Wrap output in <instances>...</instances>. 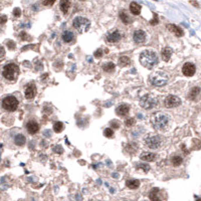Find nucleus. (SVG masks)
<instances>
[{
  "mask_svg": "<svg viewBox=\"0 0 201 201\" xmlns=\"http://www.w3.org/2000/svg\"><path fill=\"white\" fill-rule=\"evenodd\" d=\"M139 58L141 64L148 69H152L158 64V62H159L157 53L153 50H144L143 53H141Z\"/></svg>",
  "mask_w": 201,
  "mask_h": 201,
  "instance_id": "nucleus-2",
  "label": "nucleus"
},
{
  "mask_svg": "<svg viewBox=\"0 0 201 201\" xmlns=\"http://www.w3.org/2000/svg\"><path fill=\"white\" fill-rule=\"evenodd\" d=\"M169 81V76L163 71H155L149 76V82L155 87H163Z\"/></svg>",
  "mask_w": 201,
  "mask_h": 201,
  "instance_id": "nucleus-4",
  "label": "nucleus"
},
{
  "mask_svg": "<svg viewBox=\"0 0 201 201\" xmlns=\"http://www.w3.org/2000/svg\"><path fill=\"white\" fill-rule=\"evenodd\" d=\"M150 23L152 24V25H155V24L158 23V17H157V15H156V14L154 15V18L150 21Z\"/></svg>",
  "mask_w": 201,
  "mask_h": 201,
  "instance_id": "nucleus-37",
  "label": "nucleus"
},
{
  "mask_svg": "<svg viewBox=\"0 0 201 201\" xmlns=\"http://www.w3.org/2000/svg\"><path fill=\"white\" fill-rule=\"evenodd\" d=\"M149 198L151 201H162L164 199L163 192L159 188H153L149 193Z\"/></svg>",
  "mask_w": 201,
  "mask_h": 201,
  "instance_id": "nucleus-10",
  "label": "nucleus"
},
{
  "mask_svg": "<svg viewBox=\"0 0 201 201\" xmlns=\"http://www.w3.org/2000/svg\"><path fill=\"white\" fill-rule=\"evenodd\" d=\"M133 39L137 43H143L146 40V32L144 30H141V29L136 30L134 32V35H133Z\"/></svg>",
  "mask_w": 201,
  "mask_h": 201,
  "instance_id": "nucleus-12",
  "label": "nucleus"
},
{
  "mask_svg": "<svg viewBox=\"0 0 201 201\" xmlns=\"http://www.w3.org/2000/svg\"><path fill=\"white\" fill-rule=\"evenodd\" d=\"M158 102L155 97L151 96V95H146V96L142 97L140 100V106L145 110H151L157 106Z\"/></svg>",
  "mask_w": 201,
  "mask_h": 201,
  "instance_id": "nucleus-8",
  "label": "nucleus"
},
{
  "mask_svg": "<svg viewBox=\"0 0 201 201\" xmlns=\"http://www.w3.org/2000/svg\"><path fill=\"white\" fill-rule=\"evenodd\" d=\"M167 28H168L171 32H173L176 36H182V35L184 34L182 29L180 28L179 26L175 25V24H168V25H167Z\"/></svg>",
  "mask_w": 201,
  "mask_h": 201,
  "instance_id": "nucleus-17",
  "label": "nucleus"
},
{
  "mask_svg": "<svg viewBox=\"0 0 201 201\" xmlns=\"http://www.w3.org/2000/svg\"><path fill=\"white\" fill-rule=\"evenodd\" d=\"M195 71H196L195 65L191 64V62H186L182 67V73L186 76H192L195 74Z\"/></svg>",
  "mask_w": 201,
  "mask_h": 201,
  "instance_id": "nucleus-11",
  "label": "nucleus"
},
{
  "mask_svg": "<svg viewBox=\"0 0 201 201\" xmlns=\"http://www.w3.org/2000/svg\"><path fill=\"white\" fill-rule=\"evenodd\" d=\"M130 11L132 14L139 15L140 12H141V5H139L137 2H132L130 4Z\"/></svg>",
  "mask_w": 201,
  "mask_h": 201,
  "instance_id": "nucleus-21",
  "label": "nucleus"
},
{
  "mask_svg": "<svg viewBox=\"0 0 201 201\" xmlns=\"http://www.w3.org/2000/svg\"><path fill=\"white\" fill-rule=\"evenodd\" d=\"M94 55L96 56L97 58L102 57V56H103V50H102V49H98V50H97L96 53H94Z\"/></svg>",
  "mask_w": 201,
  "mask_h": 201,
  "instance_id": "nucleus-36",
  "label": "nucleus"
},
{
  "mask_svg": "<svg viewBox=\"0 0 201 201\" xmlns=\"http://www.w3.org/2000/svg\"><path fill=\"white\" fill-rule=\"evenodd\" d=\"M120 18H121L122 21L124 22V23H126V24H129L131 22V19H130V17L128 16V14L126 12H121L120 13Z\"/></svg>",
  "mask_w": 201,
  "mask_h": 201,
  "instance_id": "nucleus-28",
  "label": "nucleus"
},
{
  "mask_svg": "<svg viewBox=\"0 0 201 201\" xmlns=\"http://www.w3.org/2000/svg\"><path fill=\"white\" fill-rule=\"evenodd\" d=\"M20 37H21L23 40H25V39H27V34H26L25 32H21V34H20Z\"/></svg>",
  "mask_w": 201,
  "mask_h": 201,
  "instance_id": "nucleus-41",
  "label": "nucleus"
},
{
  "mask_svg": "<svg viewBox=\"0 0 201 201\" xmlns=\"http://www.w3.org/2000/svg\"><path fill=\"white\" fill-rule=\"evenodd\" d=\"M161 55L165 62H169V60L171 58V55H172V49L170 47H164L161 51Z\"/></svg>",
  "mask_w": 201,
  "mask_h": 201,
  "instance_id": "nucleus-19",
  "label": "nucleus"
},
{
  "mask_svg": "<svg viewBox=\"0 0 201 201\" xmlns=\"http://www.w3.org/2000/svg\"><path fill=\"white\" fill-rule=\"evenodd\" d=\"M73 26L80 33L87 32V31L90 29V27H91V21H90L88 18H85V17L78 16L74 19Z\"/></svg>",
  "mask_w": 201,
  "mask_h": 201,
  "instance_id": "nucleus-6",
  "label": "nucleus"
},
{
  "mask_svg": "<svg viewBox=\"0 0 201 201\" xmlns=\"http://www.w3.org/2000/svg\"><path fill=\"white\" fill-rule=\"evenodd\" d=\"M5 55V50H4L3 46H0V57H3Z\"/></svg>",
  "mask_w": 201,
  "mask_h": 201,
  "instance_id": "nucleus-40",
  "label": "nucleus"
},
{
  "mask_svg": "<svg viewBox=\"0 0 201 201\" xmlns=\"http://www.w3.org/2000/svg\"><path fill=\"white\" fill-rule=\"evenodd\" d=\"M115 67H116V65H115L114 62H107V64H105L103 65V69L106 71V73H113V71H115Z\"/></svg>",
  "mask_w": 201,
  "mask_h": 201,
  "instance_id": "nucleus-25",
  "label": "nucleus"
},
{
  "mask_svg": "<svg viewBox=\"0 0 201 201\" xmlns=\"http://www.w3.org/2000/svg\"><path fill=\"white\" fill-rule=\"evenodd\" d=\"M140 159L143 160L146 162H152L156 159V155L154 153H150V152H143L140 155Z\"/></svg>",
  "mask_w": 201,
  "mask_h": 201,
  "instance_id": "nucleus-18",
  "label": "nucleus"
},
{
  "mask_svg": "<svg viewBox=\"0 0 201 201\" xmlns=\"http://www.w3.org/2000/svg\"><path fill=\"white\" fill-rule=\"evenodd\" d=\"M196 201H201V199H200V198H197V200H196Z\"/></svg>",
  "mask_w": 201,
  "mask_h": 201,
  "instance_id": "nucleus-43",
  "label": "nucleus"
},
{
  "mask_svg": "<svg viewBox=\"0 0 201 201\" xmlns=\"http://www.w3.org/2000/svg\"><path fill=\"white\" fill-rule=\"evenodd\" d=\"M181 104V100L178 97L174 96V95H170L166 98L165 100V106L166 108H176L178 106H180Z\"/></svg>",
  "mask_w": 201,
  "mask_h": 201,
  "instance_id": "nucleus-9",
  "label": "nucleus"
},
{
  "mask_svg": "<svg viewBox=\"0 0 201 201\" xmlns=\"http://www.w3.org/2000/svg\"><path fill=\"white\" fill-rule=\"evenodd\" d=\"M74 35L71 31H64V32L62 33V40H64V42H67V43L71 42L74 40Z\"/></svg>",
  "mask_w": 201,
  "mask_h": 201,
  "instance_id": "nucleus-22",
  "label": "nucleus"
},
{
  "mask_svg": "<svg viewBox=\"0 0 201 201\" xmlns=\"http://www.w3.org/2000/svg\"><path fill=\"white\" fill-rule=\"evenodd\" d=\"M19 67L15 64H8L2 69V76L8 81H15L18 76Z\"/></svg>",
  "mask_w": 201,
  "mask_h": 201,
  "instance_id": "nucleus-5",
  "label": "nucleus"
},
{
  "mask_svg": "<svg viewBox=\"0 0 201 201\" xmlns=\"http://www.w3.org/2000/svg\"><path fill=\"white\" fill-rule=\"evenodd\" d=\"M125 124H126V126H127V127H132V126H134V124H135V120L133 118L128 119L127 121L125 122Z\"/></svg>",
  "mask_w": 201,
  "mask_h": 201,
  "instance_id": "nucleus-32",
  "label": "nucleus"
},
{
  "mask_svg": "<svg viewBox=\"0 0 201 201\" xmlns=\"http://www.w3.org/2000/svg\"><path fill=\"white\" fill-rule=\"evenodd\" d=\"M13 15L16 17H19L20 15H21V10H20L19 8H15V9L13 10Z\"/></svg>",
  "mask_w": 201,
  "mask_h": 201,
  "instance_id": "nucleus-35",
  "label": "nucleus"
},
{
  "mask_svg": "<svg viewBox=\"0 0 201 201\" xmlns=\"http://www.w3.org/2000/svg\"><path fill=\"white\" fill-rule=\"evenodd\" d=\"M144 144L151 150H159L163 145V138L158 134H148L144 138Z\"/></svg>",
  "mask_w": 201,
  "mask_h": 201,
  "instance_id": "nucleus-3",
  "label": "nucleus"
},
{
  "mask_svg": "<svg viewBox=\"0 0 201 201\" xmlns=\"http://www.w3.org/2000/svg\"><path fill=\"white\" fill-rule=\"evenodd\" d=\"M182 161L183 160L180 156H174V157L172 158V160H171L173 166H179V165L182 164Z\"/></svg>",
  "mask_w": 201,
  "mask_h": 201,
  "instance_id": "nucleus-30",
  "label": "nucleus"
},
{
  "mask_svg": "<svg viewBox=\"0 0 201 201\" xmlns=\"http://www.w3.org/2000/svg\"><path fill=\"white\" fill-rule=\"evenodd\" d=\"M126 186L130 189H137L140 186V181L137 179H131L126 182Z\"/></svg>",
  "mask_w": 201,
  "mask_h": 201,
  "instance_id": "nucleus-23",
  "label": "nucleus"
},
{
  "mask_svg": "<svg viewBox=\"0 0 201 201\" xmlns=\"http://www.w3.org/2000/svg\"><path fill=\"white\" fill-rule=\"evenodd\" d=\"M55 2V0H42V4H43V5H46V6L53 5Z\"/></svg>",
  "mask_w": 201,
  "mask_h": 201,
  "instance_id": "nucleus-33",
  "label": "nucleus"
},
{
  "mask_svg": "<svg viewBox=\"0 0 201 201\" xmlns=\"http://www.w3.org/2000/svg\"><path fill=\"white\" fill-rule=\"evenodd\" d=\"M130 64H131V60L128 56H121L119 58V64L121 67H126V65H129Z\"/></svg>",
  "mask_w": 201,
  "mask_h": 201,
  "instance_id": "nucleus-27",
  "label": "nucleus"
},
{
  "mask_svg": "<svg viewBox=\"0 0 201 201\" xmlns=\"http://www.w3.org/2000/svg\"><path fill=\"white\" fill-rule=\"evenodd\" d=\"M53 130L56 133H60L64 130V124L62 122H56V123H55V125H53Z\"/></svg>",
  "mask_w": 201,
  "mask_h": 201,
  "instance_id": "nucleus-29",
  "label": "nucleus"
},
{
  "mask_svg": "<svg viewBox=\"0 0 201 201\" xmlns=\"http://www.w3.org/2000/svg\"><path fill=\"white\" fill-rule=\"evenodd\" d=\"M138 168L144 169V171H145V172H148V170H150V167H149V165H146V164H140L139 166H138Z\"/></svg>",
  "mask_w": 201,
  "mask_h": 201,
  "instance_id": "nucleus-34",
  "label": "nucleus"
},
{
  "mask_svg": "<svg viewBox=\"0 0 201 201\" xmlns=\"http://www.w3.org/2000/svg\"><path fill=\"white\" fill-rule=\"evenodd\" d=\"M112 125H113V127H115V128H119V122L118 121H115V122H112Z\"/></svg>",
  "mask_w": 201,
  "mask_h": 201,
  "instance_id": "nucleus-42",
  "label": "nucleus"
},
{
  "mask_svg": "<svg viewBox=\"0 0 201 201\" xmlns=\"http://www.w3.org/2000/svg\"><path fill=\"white\" fill-rule=\"evenodd\" d=\"M25 142H26L25 137L21 134L16 135L14 138V143H15V145H17V146H23L24 144H25Z\"/></svg>",
  "mask_w": 201,
  "mask_h": 201,
  "instance_id": "nucleus-24",
  "label": "nucleus"
},
{
  "mask_svg": "<svg viewBox=\"0 0 201 201\" xmlns=\"http://www.w3.org/2000/svg\"><path fill=\"white\" fill-rule=\"evenodd\" d=\"M60 10H62L64 14H67V11L69 9V7H71V0H60Z\"/></svg>",
  "mask_w": 201,
  "mask_h": 201,
  "instance_id": "nucleus-20",
  "label": "nucleus"
},
{
  "mask_svg": "<svg viewBox=\"0 0 201 201\" xmlns=\"http://www.w3.org/2000/svg\"><path fill=\"white\" fill-rule=\"evenodd\" d=\"M36 96V87L33 83H29L25 89V98L31 100Z\"/></svg>",
  "mask_w": 201,
  "mask_h": 201,
  "instance_id": "nucleus-13",
  "label": "nucleus"
},
{
  "mask_svg": "<svg viewBox=\"0 0 201 201\" xmlns=\"http://www.w3.org/2000/svg\"><path fill=\"white\" fill-rule=\"evenodd\" d=\"M7 46L9 47V48L13 49V48H14V47H15V43H14V42H13V41H11V40H10V41H8V42H7Z\"/></svg>",
  "mask_w": 201,
  "mask_h": 201,
  "instance_id": "nucleus-39",
  "label": "nucleus"
},
{
  "mask_svg": "<svg viewBox=\"0 0 201 201\" xmlns=\"http://www.w3.org/2000/svg\"><path fill=\"white\" fill-rule=\"evenodd\" d=\"M26 129H27L29 134L34 135V134H36L38 132V130H39V126H38V124L36 122L31 120V121L27 122V124H26Z\"/></svg>",
  "mask_w": 201,
  "mask_h": 201,
  "instance_id": "nucleus-14",
  "label": "nucleus"
},
{
  "mask_svg": "<svg viewBox=\"0 0 201 201\" xmlns=\"http://www.w3.org/2000/svg\"><path fill=\"white\" fill-rule=\"evenodd\" d=\"M6 21H7V17H6L5 15H2V16L0 17V24H4Z\"/></svg>",
  "mask_w": 201,
  "mask_h": 201,
  "instance_id": "nucleus-38",
  "label": "nucleus"
},
{
  "mask_svg": "<svg viewBox=\"0 0 201 201\" xmlns=\"http://www.w3.org/2000/svg\"><path fill=\"white\" fill-rule=\"evenodd\" d=\"M151 123L155 130L167 131L171 125V118L168 114L163 112H157L151 117Z\"/></svg>",
  "mask_w": 201,
  "mask_h": 201,
  "instance_id": "nucleus-1",
  "label": "nucleus"
},
{
  "mask_svg": "<svg viewBox=\"0 0 201 201\" xmlns=\"http://www.w3.org/2000/svg\"><path fill=\"white\" fill-rule=\"evenodd\" d=\"M2 107L4 110L8 111V112H14L18 107V101L13 96L5 97L2 101Z\"/></svg>",
  "mask_w": 201,
  "mask_h": 201,
  "instance_id": "nucleus-7",
  "label": "nucleus"
},
{
  "mask_svg": "<svg viewBox=\"0 0 201 201\" xmlns=\"http://www.w3.org/2000/svg\"><path fill=\"white\" fill-rule=\"evenodd\" d=\"M122 37V34L119 32L118 30H115L113 32H111L110 34H108L107 36V41L110 42V43H116L118 42Z\"/></svg>",
  "mask_w": 201,
  "mask_h": 201,
  "instance_id": "nucleus-15",
  "label": "nucleus"
},
{
  "mask_svg": "<svg viewBox=\"0 0 201 201\" xmlns=\"http://www.w3.org/2000/svg\"><path fill=\"white\" fill-rule=\"evenodd\" d=\"M199 92H200V89H199V88H197V87L193 88V89H192L191 91H190V92H189L188 98L190 99V100H194V99H196V97L199 95Z\"/></svg>",
  "mask_w": 201,
  "mask_h": 201,
  "instance_id": "nucleus-26",
  "label": "nucleus"
},
{
  "mask_svg": "<svg viewBox=\"0 0 201 201\" xmlns=\"http://www.w3.org/2000/svg\"><path fill=\"white\" fill-rule=\"evenodd\" d=\"M104 135L108 138H112L113 136H114V131L110 128H107V129H105V131H104Z\"/></svg>",
  "mask_w": 201,
  "mask_h": 201,
  "instance_id": "nucleus-31",
  "label": "nucleus"
},
{
  "mask_svg": "<svg viewBox=\"0 0 201 201\" xmlns=\"http://www.w3.org/2000/svg\"><path fill=\"white\" fill-rule=\"evenodd\" d=\"M129 111H130V107H129V105L127 104H122V105H120L118 108L116 109V113L117 115H119V116H127L129 114Z\"/></svg>",
  "mask_w": 201,
  "mask_h": 201,
  "instance_id": "nucleus-16",
  "label": "nucleus"
}]
</instances>
